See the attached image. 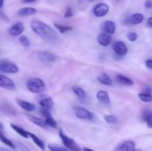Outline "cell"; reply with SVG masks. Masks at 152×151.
Here are the masks:
<instances>
[{
	"mask_svg": "<svg viewBox=\"0 0 152 151\" xmlns=\"http://www.w3.org/2000/svg\"><path fill=\"white\" fill-rule=\"evenodd\" d=\"M109 11V6L105 3H99L96 4L93 10V13L96 17H103L108 14Z\"/></svg>",
	"mask_w": 152,
	"mask_h": 151,
	"instance_id": "8992f818",
	"label": "cell"
},
{
	"mask_svg": "<svg viewBox=\"0 0 152 151\" xmlns=\"http://www.w3.org/2000/svg\"><path fill=\"white\" fill-rule=\"evenodd\" d=\"M27 87L31 93L41 94L46 90V86L43 80L39 78H33L27 81Z\"/></svg>",
	"mask_w": 152,
	"mask_h": 151,
	"instance_id": "7a4b0ae2",
	"label": "cell"
},
{
	"mask_svg": "<svg viewBox=\"0 0 152 151\" xmlns=\"http://www.w3.org/2000/svg\"><path fill=\"white\" fill-rule=\"evenodd\" d=\"M28 136H29V137L32 139L33 142L37 144V146L38 147L39 149H41L42 150H45V142H43L42 139H40L38 136H36L34 133H31V132H28Z\"/></svg>",
	"mask_w": 152,
	"mask_h": 151,
	"instance_id": "ffe728a7",
	"label": "cell"
},
{
	"mask_svg": "<svg viewBox=\"0 0 152 151\" xmlns=\"http://www.w3.org/2000/svg\"><path fill=\"white\" fill-rule=\"evenodd\" d=\"M19 41H20L22 45L24 46V47H30L31 43H30V41L29 39H28V37L25 36H21L20 38H19Z\"/></svg>",
	"mask_w": 152,
	"mask_h": 151,
	"instance_id": "1f68e13d",
	"label": "cell"
},
{
	"mask_svg": "<svg viewBox=\"0 0 152 151\" xmlns=\"http://www.w3.org/2000/svg\"><path fill=\"white\" fill-rule=\"evenodd\" d=\"M147 24H148V27H150V28H152V17H150L149 19H148Z\"/></svg>",
	"mask_w": 152,
	"mask_h": 151,
	"instance_id": "f35d334b",
	"label": "cell"
},
{
	"mask_svg": "<svg viewBox=\"0 0 152 151\" xmlns=\"http://www.w3.org/2000/svg\"><path fill=\"white\" fill-rule=\"evenodd\" d=\"M65 18H70V17H72L74 16V13H73L72 11V9H71V7H68V8L66 9L65 10Z\"/></svg>",
	"mask_w": 152,
	"mask_h": 151,
	"instance_id": "e575fe53",
	"label": "cell"
},
{
	"mask_svg": "<svg viewBox=\"0 0 152 151\" xmlns=\"http://www.w3.org/2000/svg\"><path fill=\"white\" fill-rule=\"evenodd\" d=\"M0 70L7 73L15 74L19 72V68L14 63L4 62L0 63Z\"/></svg>",
	"mask_w": 152,
	"mask_h": 151,
	"instance_id": "5b68a950",
	"label": "cell"
},
{
	"mask_svg": "<svg viewBox=\"0 0 152 151\" xmlns=\"http://www.w3.org/2000/svg\"><path fill=\"white\" fill-rule=\"evenodd\" d=\"M38 58L43 62H52L55 61L56 56L50 52H39L38 53Z\"/></svg>",
	"mask_w": 152,
	"mask_h": 151,
	"instance_id": "2e32d148",
	"label": "cell"
},
{
	"mask_svg": "<svg viewBox=\"0 0 152 151\" xmlns=\"http://www.w3.org/2000/svg\"><path fill=\"white\" fill-rule=\"evenodd\" d=\"M144 20V16L142 14V13H134V14L132 15L130 18L127 19V22L129 23L132 24V25H139L141 22H143Z\"/></svg>",
	"mask_w": 152,
	"mask_h": 151,
	"instance_id": "d6986e66",
	"label": "cell"
},
{
	"mask_svg": "<svg viewBox=\"0 0 152 151\" xmlns=\"http://www.w3.org/2000/svg\"><path fill=\"white\" fill-rule=\"evenodd\" d=\"M0 151H12V150H8V149H6V148H4V147H0Z\"/></svg>",
	"mask_w": 152,
	"mask_h": 151,
	"instance_id": "b9f144b4",
	"label": "cell"
},
{
	"mask_svg": "<svg viewBox=\"0 0 152 151\" xmlns=\"http://www.w3.org/2000/svg\"><path fill=\"white\" fill-rule=\"evenodd\" d=\"M145 66H146V68H148V69L152 70V59H148V60L145 62Z\"/></svg>",
	"mask_w": 152,
	"mask_h": 151,
	"instance_id": "8d00e7d4",
	"label": "cell"
},
{
	"mask_svg": "<svg viewBox=\"0 0 152 151\" xmlns=\"http://www.w3.org/2000/svg\"><path fill=\"white\" fill-rule=\"evenodd\" d=\"M136 150V144L133 141H126L120 144L114 151H134Z\"/></svg>",
	"mask_w": 152,
	"mask_h": 151,
	"instance_id": "52a82bcc",
	"label": "cell"
},
{
	"mask_svg": "<svg viewBox=\"0 0 152 151\" xmlns=\"http://www.w3.org/2000/svg\"><path fill=\"white\" fill-rule=\"evenodd\" d=\"M102 30L108 35H113L116 30V24L112 21H105L102 25Z\"/></svg>",
	"mask_w": 152,
	"mask_h": 151,
	"instance_id": "8fae6325",
	"label": "cell"
},
{
	"mask_svg": "<svg viewBox=\"0 0 152 151\" xmlns=\"http://www.w3.org/2000/svg\"><path fill=\"white\" fill-rule=\"evenodd\" d=\"M16 102L20 107H22L25 110L28 111V112H31V111H34L36 110L35 105L31 102H26V101L22 100V99H18Z\"/></svg>",
	"mask_w": 152,
	"mask_h": 151,
	"instance_id": "ac0fdd59",
	"label": "cell"
},
{
	"mask_svg": "<svg viewBox=\"0 0 152 151\" xmlns=\"http://www.w3.org/2000/svg\"><path fill=\"white\" fill-rule=\"evenodd\" d=\"M96 99L104 105H109L111 103L108 93L105 90H99L96 93Z\"/></svg>",
	"mask_w": 152,
	"mask_h": 151,
	"instance_id": "5bb4252c",
	"label": "cell"
},
{
	"mask_svg": "<svg viewBox=\"0 0 152 151\" xmlns=\"http://www.w3.org/2000/svg\"><path fill=\"white\" fill-rule=\"evenodd\" d=\"M138 97L143 102H150L152 101V96L150 93H140L138 94Z\"/></svg>",
	"mask_w": 152,
	"mask_h": 151,
	"instance_id": "484cf974",
	"label": "cell"
},
{
	"mask_svg": "<svg viewBox=\"0 0 152 151\" xmlns=\"http://www.w3.org/2000/svg\"><path fill=\"white\" fill-rule=\"evenodd\" d=\"M142 119L145 121V122H148V121L152 120V110H145L142 113Z\"/></svg>",
	"mask_w": 152,
	"mask_h": 151,
	"instance_id": "f1b7e54d",
	"label": "cell"
},
{
	"mask_svg": "<svg viewBox=\"0 0 152 151\" xmlns=\"http://www.w3.org/2000/svg\"><path fill=\"white\" fill-rule=\"evenodd\" d=\"M59 136L60 137L61 140H62V143H63L64 146L67 148V149L70 150L71 151H82L80 147L77 145V144L74 142V139H71L68 136H67L65 133L62 132V130H59Z\"/></svg>",
	"mask_w": 152,
	"mask_h": 151,
	"instance_id": "3957f363",
	"label": "cell"
},
{
	"mask_svg": "<svg viewBox=\"0 0 152 151\" xmlns=\"http://www.w3.org/2000/svg\"><path fill=\"white\" fill-rule=\"evenodd\" d=\"M31 28L37 36L48 42L55 44L60 40L59 34L45 22L33 20L31 23Z\"/></svg>",
	"mask_w": 152,
	"mask_h": 151,
	"instance_id": "6da1fadb",
	"label": "cell"
},
{
	"mask_svg": "<svg viewBox=\"0 0 152 151\" xmlns=\"http://www.w3.org/2000/svg\"><path fill=\"white\" fill-rule=\"evenodd\" d=\"M45 122L48 127L54 129L57 128V122L55 121V119L52 117V115H50V116L45 118Z\"/></svg>",
	"mask_w": 152,
	"mask_h": 151,
	"instance_id": "4316f807",
	"label": "cell"
},
{
	"mask_svg": "<svg viewBox=\"0 0 152 151\" xmlns=\"http://www.w3.org/2000/svg\"><path fill=\"white\" fill-rule=\"evenodd\" d=\"M74 112H75L76 115L78 118L86 121H91L94 118V115L92 113L88 110L87 109L81 107H74Z\"/></svg>",
	"mask_w": 152,
	"mask_h": 151,
	"instance_id": "277c9868",
	"label": "cell"
},
{
	"mask_svg": "<svg viewBox=\"0 0 152 151\" xmlns=\"http://www.w3.org/2000/svg\"><path fill=\"white\" fill-rule=\"evenodd\" d=\"M114 50L117 56H123L128 53V47L123 41H117L114 44Z\"/></svg>",
	"mask_w": 152,
	"mask_h": 151,
	"instance_id": "ba28073f",
	"label": "cell"
},
{
	"mask_svg": "<svg viewBox=\"0 0 152 151\" xmlns=\"http://www.w3.org/2000/svg\"><path fill=\"white\" fill-rule=\"evenodd\" d=\"M40 106L42 107V109L50 111L53 109V99L48 96H44L41 98L39 101Z\"/></svg>",
	"mask_w": 152,
	"mask_h": 151,
	"instance_id": "7c38bea8",
	"label": "cell"
},
{
	"mask_svg": "<svg viewBox=\"0 0 152 151\" xmlns=\"http://www.w3.org/2000/svg\"><path fill=\"white\" fill-rule=\"evenodd\" d=\"M72 90L74 91V93H75L76 96L80 99H85L86 98V92H85V90L82 87L74 86V87H72Z\"/></svg>",
	"mask_w": 152,
	"mask_h": 151,
	"instance_id": "cb8c5ba5",
	"label": "cell"
},
{
	"mask_svg": "<svg viewBox=\"0 0 152 151\" xmlns=\"http://www.w3.org/2000/svg\"><path fill=\"white\" fill-rule=\"evenodd\" d=\"M147 126H148V128H152V120L147 122Z\"/></svg>",
	"mask_w": 152,
	"mask_h": 151,
	"instance_id": "60d3db41",
	"label": "cell"
},
{
	"mask_svg": "<svg viewBox=\"0 0 152 151\" xmlns=\"http://www.w3.org/2000/svg\"><path fill=\"white\" fill-rule=\"evenodd\" d=\"M134 151H142V150H140V149H136Z\"/></svg>",
	"mask_w": 152,
	"mask_h": 151,
	"instance_id": "f6af8a7d",
	"label": "cell"
},
{
	"mask_svg": "<svg viewBox=\"0 0 152 151\" xmlns=\"http://www.w3.org/2000/svg\"><path fill=\"white\" fill-rule=\"evenodd\" d=\"M96 40L100 45L103 46V47H107L111 44V35H108L105 33H101L97 36Z\"/></svg>",
	"mask_w": 152,
	"mask_h": 151,
	"instance_id": "4fadbf2b",
	"label": "cell"
},
{
	"mask_svg": "<svg viewBox=\"0 0 152 151\" xmlns=\"http://www.w3.org/2000/svg\"><path fill=\"white\" fill-rule=\"evenodd\" d=\"M26 116L31 122L36 124V125L39 126V127H42V128H47V127H48V126L47 125V124H46L45 120H44L43 118H39V117L34 116V115H26Z\"/></svg>",
	"mask_w": 152,
	"mask_h": 151,
	"instance_id": "9a60e30c",
	"label": "cell"
},
{
	"mask_svg": "<svg viewBox=\"0 0 152 151\" xmlns=\"http://www.w3.org/2000/svg\"><path fill=\"white\" fill-rule=\"evenodd\" d=\"M22 2L24 3H33V2H35L37 0H22Z\"/></svg>",
	"mask_w": 152,
	"mask_h": 151,
	"instance_id": "ab89813d",
	"label": "cell"
},
{
	"mask_svg": "<svg viewBox=\"0 0 152 151\" xmlns=\"http://www.w3.org/2000/svg\"><path fill=\"white\" fill-rule=\"evenodd\" d=\"M0 140H1V142H3L4 144L7 145V146H8L9 147L12 148V149H15V148H16V146H15L14 143H13L12 141H10V139H8L7 138H6L4 135L0 137Z\"/></svg>",
	"mask_w": 152,
	"mask_h": 151,
	"instance_id": "83f0119b",
	"label": "cell"
},
{
	"mask_svg": "<svg viewBox=\"0 0 152 151\" xmlns=\"http://www.w3.org/2000/svg\"><path fill=\"white\" fill-rule=\"evenodd\" d=\"M0 16H1V17L2 18V19H4V21H5V22H8L9 21H10V20H9L8 17H7V16H6V15H4V13H2V12H1V11H0Z\"/></svg>",
	"mask_w": 152,
	"mask_h": 151,
	"instance_id": "74e56055",
	"label": "cell"
},
{
	"mask_svg": "<svg viewBox=\"0 0 152 151\" xmlns=\"http://www.w3.org/2000/svg\"><path fill=\"white\" fill-rule=\"evenodd\" d=\"M13 143H14L15 146H16L20 151H31V150H30L26 145L24 144L23 143H22V142H17V141H14Z\"/></svg>",
	"mask_w": 152,
	"mask_h": 151,
	"instance_id": "f546056e",
	"label": "cell"
},
{
	"mask_svg": "<svg viewBox=\"0 0 152 151\" xmlns=\"http://www.w3.org/2000/svg\"><path fill=\"white\" fill-rule=\"evenodd\" d=\"M24 31V25L20 22H16L8 30V33L12 36H17L22 33Z\"/></svg>",
	"mask_w": 152,
	"mask_h": 151,
	"instance_id": "9c48e42d",
	"label": "cell"
},
{
	"mask_svg": "<svg viewBox=\"0 0 152 151\" xmlns=\"http://www.w3.org/2000/svg\"><path fill=\"white\" fill-rule=\"evenodd\" d=\"M1 136H3V133H1V131H0V137H1Z\"/></svg>",
	"mask_w": 152,
	"mask_h": 151,
	"instance_id": "bcb514c9",
	"label": "cell"
},
{
	"mask_svg": "<svg viewBox=\"0 0 152 151\" xmlns=\"http://www.w3.org/2000/svg\"><path fill=\"white\" fill-rule=\"evenodd\" d=\"M83 150L84 151H94V150H93L90 149V148H87V147L83 148Z\"/></svg>",
	"mask_w": 152,
	"mask_h": 151,
	"instance_id": "ee69618b",
	"label": "cell"
},
{
	"mask_svg": "<svg viewBox=\"0 0 152 151\" xmlns=\"http://www.w3.org/2000/svg\"><path fill=\"white\" fill-rule=\"evenodd\" d=\"M10 127H11V128L13 129L14 131H16L18 134L20 135V136H22L23 138L28 139V138L29 137V136H28V131H26V130H24L22 127H19V126L16 125V124H10Z\"/></svg>",
	"mask_w": 152,
	"mask_h": 151,
	"instance_id": "603a6c76",
	"label": "cell"
},
{
	"mask_svg": "<svg viewBox=\"0 0 152 151\" xmlns=\"http://www.w3.org/2000/svg\"><path fill=\"white\" fill-rule=\"evenodd\" d=\"M137 33L135 32H129V33L127 34L128 39L130 41H135L137 39Z\"/></svg>",
	"mask_w": 152,
	"mask_h": 151,
	"instance_id": "836d02e7",
	"label": "cell"
},
{
	"mask_svg": "<svg viewBox=\"0 0 152 151\" xmlns=\"http://www.w3.org/2000/svg\"><path fill=\"white\" fill-rule=\"evenodd\" d=\"M4 5V0H0V9Z\"/></svg>",
	"mask_w": 152,
	"mask_h": 151,
	"instance_id": "7bdbcfd3",
	"label": "cell"
},
{
	"mask_svg": "<svg viewBox=\"0 0 152 151\" xmlns=\"http://www.w3.org/2000/svg\"><path fill=\"white\" fill-rule=\"evenodd\" d=\"M48 148L50 151H68L66 148L54 144H48Z\"/></svg>",
	"mask_w": 152,
	"mask_h": 151,
	"instance_id": "4dcf8cb0",
	"label": "cell"
},
{
	"mask_svg": "<svg viewBox=\"0 0 152 151\" xmlns=\"http://www.w3.org/2000/svg\"><path fill=\"white\" fill-rule=\"evenodd\" d=\"M104 119L106 122L109 123V124H114L117 121V118L115 116L111 115H106L104 116Z\"/></svg>",
	"mask_w": 152,
	"mask_h": 151,
	"instance_id": "d6a6232c",
	"label": "cell"
},
{
	"mask_svg": "<svg viewBox=\"0 0 152 151\" xmlns=\"http://www.w3.org/2000/svg\"><path fill=\"white\" fill-rule=\"evenodd\" d=\"M0 87L11 90L15 88V84L13 80L10 79V78L2 74H0Z\"/></svg>",
	"mask_w": 152,
	"mask_h": 151,
	"instance_id": "30bf717a",
	"label": "cell"
},
{
	"mask_svg": "<svg viewBox=\"0 0 152 151\" xmlns=\"http://www.w3.org/2000/svg\"><path fill=\"white\" fill-rule=\"evenodd\" d=\"M97 80L101 83V84H104V85L111 86L113 84L112 79L110 78L109 76L107 75V74L105 73L97 77Z\"/></svg>",
	"mask_w": 152,
	"mask_h": 151,
	"instance_id": "7402d4cb",
	"label": "cell"
},
{
	"mask_svg": "<svg viewBox=\"0 0 152 151\" xmlns=\"http://www.w3.org/2000/svg\"><path fill=\"white\" fill-rule=\"evenodd\" d=\"M54 26L56 27V28H57V29L59 30V33L62 34L68 32V31L72 30H73V28H71V27L68 26V25H60V24H58V23H55Z\"/></svg>",
	"mask_w": 152,
	"mask_h": 151,
	"instance_id": "d4e9b609",
	"label": "cell"
},
{
	"mask_svg": "<svg viewBox=\"0 0 152 151\" xmlns=\"http://www.w3.org/2000/svg\"><path fill=\"white\" fill-rule=\"evenodd\" d=\"M37 10L35 8L31 7H22V8L19 9L17 12L18 16H22V17H27V16H33V15L36 14Z\"/></svg>",
	"mask_w": 152,
	"mask_h": 151,
	"instance_id": "e0dca14e",
	"label": "cell"
},
{
	"mask_svg": "<svg viewBox=\"0 0 152 151\" xmlns=\"http://www.w3.org/2000/svg\"><path fill=\"white\" fill-rule=\"evenodd\" d=\"M116 80H117V82H119L120 84H123V85H126V86H131L134 84V81L132 78H129L127 76H125L123 75H117L116 76Z\"/></svg>",
	"mask_w": 152,
	"mask_h": 151,
	"instance_id": "44dd1931",
	"label": "cell"
},
{
	"mask_svg": "<svg viewBox=\"0 0 152 151\" xmlns=\"http://www.w3.org/2000/svg\"><path fill=\"white\" fill-rule=\"evenodd\" d=\"M145 7L146 9L152 8V0H146L145 1Z\"/></svg>",
	"mask_w": 152,
	"mask_h": 151,
	"instance_id": "d590c367",
	"label": "cell"
}]
</instances>
